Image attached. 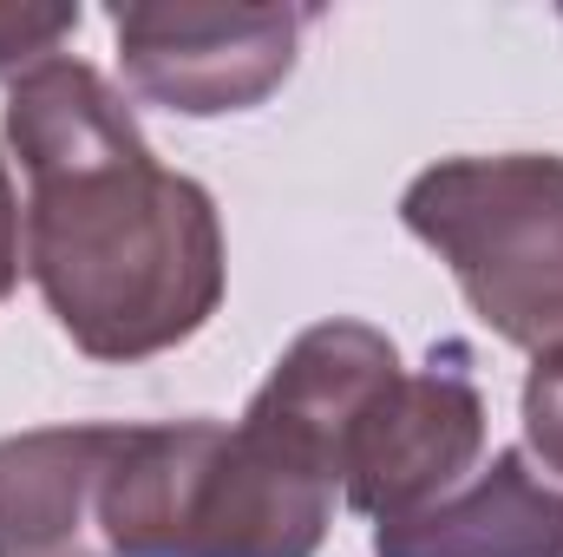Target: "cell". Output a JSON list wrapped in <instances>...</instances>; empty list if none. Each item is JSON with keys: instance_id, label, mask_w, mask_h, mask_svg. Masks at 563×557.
Returning a JSON list of instances; mask_svg holds the SVG:
<instances>
[{"instance_id": "obj_11", "label": "cell", "mask_w": 563, "mask_h": 557, "mask_svg": "<svg viewBox=\"0 0 563 557\" xmlns=\"http://www.w3.org/2000/svg\"><path fill=\"white\" fill-rule=\"evenodd\" d=\"M20 270H26V250H20V197H13V177H7V157H0V302L13 295Z\"/></svg>"}, {"instance_id": "obj_6", "label": "cell", "mask_w": 563, "mask_h": 557, "mask_svg": "<svg viewBox=\"0 0 563 557\" xmlns=\"http://www.w3.org/2000/svg\"><path fill=\"white\" fill-rule=\"evenodd\" d=\"M400 374H407L400 348L374 321H314L282 348L276 374L256 387L243 426L269 433L295 459L328 472L341 492V452H347L354 426Z\"/></svg>"}, {"instance_id": "obj_8", "label": "cell", "mask_w": 563, "mask_h": 557, "mask_svg": "<svg viewBox=\"0 0 563 557\" xmlns=\"http://www.w3.org/2000/svg\"><path fill=\"white\" fill-rule=\"evenodd\" d=\"M374 557H563V492L505 446L445 499L374 525Z\"/></svg>"}, {"instance_id": "obj_7", "label": "cell", "mask_w": 563, "mask_h": 557, "mask_svg": "<svg viewBox=\"0 0 563 557\" xmlns=\"http://www.w3.org/2000/svg\"><path fill=\"white\" fill-rule=\"evenodd\" d=\"M125 426H26L0 439V557H112L106 479Z\"/></svg>"}, {"instance_id": "obj_9", "label": "cell", "mask_w": 563, "mask_h": 557, "mask_svg": "<svg viewBox=\"0 0 563 557\" xmlns=\"http://www.w3.org/2000/svg\"><path fill=\"white\" fill-rule=\"evenodd\" d=\"M73 26H79V7H0V79L46 66Z\"/></svg>"}, {"instance_id": "obj_5", "label": "cell", "mask_w": 563, "mask_h": 557, "mask_svg": "<svg viewBox=\"0 0 563 557\" xmlns=\"http://www.w3.org/2000/svg\"><path fill=\"white\" fill-rule=\"evenodd\" d=\"M478 459H485V401L459 368H439L432 354V368L400 374L354 426L341 452V505H354L374 525L407 518L445 499L452 485H465Z\"/></svg>"}, {"instance_id": "obj_10", "label": "cell", "mask_w": 563, "mask_h": 557, "mask_svg": "<svg viewBox=\"0 0 563 557\" xmlns=\"http://www.w3.org/2000/svg\"><path fill=\"white\" fill-rule=\"evenodd\" d=\"M525 446L544 472L563 479V348L538 354L525 374Z\"/></svg>"}, {"instance_id": "obj_3", "label": "cell", "mask_w": 563, "mask_h": 557, "mask_svg": "<svg viewBox=\"0 0 563 557\" xmlns=\"http://www.w3.org/2000/svg\"><path fill=\"white\" fill-rule=\"evenodd\" d=\"M400 223L452 270L472 315L525 348H563V157H445L400 197Z\"/></svg>"}, {"instance_id": "obj_4", "label": "cell", "mask_w": 563, "mask_h": 557, "mask_svg": "<svg viewBox=\"0 0 563 557\" xmlns=\"http://www.w3.org/2000/svg\"><path fill=\"white\" fill-rule=\"evenodd\" d=\"M125 86L184 119L250 112L295 73V7H217V0H132L112 13Z\"/></svg>"}, {"instance_id": "obj_1", "label": "cell", "mask_w": 563, "mask_h": 557, "mask_svg": "<svg viewBox=\"0 0 563 557\" xmlns=\"http://www.w3.org/2000/svg\"><path fill=\"white\" fill-rule=\"evenodd\" d=\"M0 125L26 171V276L79 354L151 361L217 315L230 282L217 197L157 164L99 66L53 53L7 86Z\"/></svg>"}, {"instance_id": "obj_2", "label": "cell", "mask_w": 563, "mask_h": 557, "mask_svg": "<svg viewBox=\"0 0 563 557\" xmlns=\"http://www.w3.org/2000/svg\"><path fill=\"white\" fill-rule=\"evenodd\" d=\"M334 479L256 426H125L106 479L112 557H314L334 525Z\"/></svg>"}]
</instances>
